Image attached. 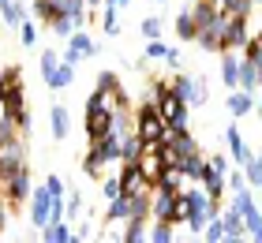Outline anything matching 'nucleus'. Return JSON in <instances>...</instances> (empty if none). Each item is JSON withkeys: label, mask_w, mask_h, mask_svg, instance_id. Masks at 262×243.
<instances>
[{"label": "nucleus", "mask_w": 262, "mask_h": 243, "mask_svg": "<svg viewBox=\"0 0 262 243\" xmlns=\"http://www.w3.org/2000/svg\"><path fill=\"white\" fill-rule=\"evenodd\" d=\"M150 94H154V105H158L161 120H165V124H169V131H191V127H187V105H184L180 97H176V94L169 90V82L154 79Z\"/></svg>", "instance_id": "f257e3e1"}, {"label": "nucleus", "mask_w": 262, "mask_h": 243, "mask_svg": "<svg viewBox=\"0 0 262 243\" xmlns=\"http://www.w3.org/2000/svg\"><path fill=\"white\" fill-rule=\"evenodd\" d=\"M135 135L146 142V146H158V142H165V135H169V124L161 120L158 105H154V97L139 105V113H135Z\"/></svg>", "instance_id": "f03ea898"}, {"label": "nucleus", "mask_w": 262, "mask_h": 243, "mask_svg": "<svg viewBox=\"0 0 262 243\" xmlns=\"http://www.w3.org/2000/svg\"><path fill=\"white\" fill-rule=\"evenodd\" d=\"M0 120H8V124L15 131H23V135L30 131V113H27V101H23V79L8 82L4 101H0Z\"/></svg>", "instance_id": "7ed1b4c3"}, {"label": "nucleus", "mask_w": 262, "mask_h": 243, "mask_svg": "<svg viewBox=\"0 0 262 243\" xmlns=\"http://www.w3.org/2000/svg\"><path fill=\"white\" fill-rule=\"evenodd\" d=\"M30 221L45 228L49 221H64V198H56V194H49L45 187L30 191Z\"/></svg>", "instance_id": "20e7f679"}, {"label": "nucleus", "mask_w": 262, "mask_h": 243, "mask_svg": "<svg viewBox=\"0 0 262 243\" xmlns=\"http://www.w3.org/2000/svg\"><path fill=\"white\" fill-rule=\"evenodd\" d=\"M0 194H4L11 206L30 198V172H27V165H19V168H11V172L0 176Z\"/></svg>", "instance_id": "39448f33"}, {"label": "nucleus", "mask_w": 262, "mask_h": 243, "mask_svg": "<svg viewBox=\"0 0 262 243\" xmlns=\"http://www.w3.org/2000/svg\"><path fill=\"white\" fill-rule=\"evenodd\" d=\"M90 157L98 161L101 168H109V161H120V135L109 127L105 135H98V139H90Z\"/></svg>", "instance_id": "423d86ee"}, {"label": "nucleus", "mask_w": 262, "mask_h": 243, "mask_svg": "<svg viewBox=\"0 0 262 243\" xmlns=\"http://www.w3.org/2000/svg\"><path fill=\"white\" fill-rule=\"evenodd\" d=\"M176 97H180V101L187 105V108H191V105H202V101H206V79H187V75H176L172 79V86H169Z\"/></svg>", "instance_id": "0eeeda50"}, {"label": "nucleus", "mask_w": 262, "mask_h": 243, "mask_svg": "<svg viewBox=\"0 0 262 243\" xmlns=\"http://www.w3.org/2000/svg\"><path fill=\"white\" fill-rule=\"evenodd\" d=\"M19 165H27V142L19 135H4L0 139V176L19 168Z\"/></svg>", "instance_id": "6e6552de"}, {"label": "nucleus", "mask_w": 262, "mask_h": 243, "mask_svg": "<svg viewBox=\"0 0 262 243\" xmlns=\"http://www.w3.org/2000/svg\"><path fill=\"white\" fill-rule=\"evenodd\" d=\"M94 49H98V45H94V38H90V34L75 30V34H71V38H68V53H64L60 60H68V64H79V60L94 56Z\"/></svg>", "instance_id": "1a4fd4ad"}, {"label": "nucleus", "mask_w": 262, "mask_h": 243, "mask_svg": "<svg viewBox=\"0 0 262 243\" xmlns=\"http://www.w3.org/2000/svg\"><path fill=\"white\" fill-rule=\"evenodd\" d=\"M180 191H165V187H150V217L154 221H169L172 213V202Z\"/></svg>", "instance_id": "9d476101"}, {"label": "nucleus", "mask_w": 262, "mask_h": 243, "mask_svg": "<svg viewBox=\"0 0 262 243\" xmlns=\"http://www.w3.org/2000/svg\"><path fill=\"white\" fill-rule=\"evenodd\" d=\"M251 30H247V15H229L225 23V49H244Z\"/></svg>", "instance_id": "9b49d317"}, {"label": "nucleus", "mask_w": 262, "mask_h": 243, "mask_svg": "<svg viewBox=\"0 0 262 243\" xmlns=\"http://www.w3.org/2000/svg\"><path fill=\"white\" fill-rule=\"evenodd\" d=\"M150 180L139 172V165H124V172H120V191L124 194H150Z\"/></svg>", "instance_id": "f8f14e48"}, {"label": "nucleus", "mask_w": 262, "mask_h": 243, "mask_svg": "<svg viewBox=\"0 0 262 243\" xmlns=\"http://www.w3.org/2000/svg\"><path fill=\"white\" fill-rule=\"evenodd\" d=\"M135 202H139V194H116V198L109 202V210H105V221H109V225L127 221V217L135 213Z\"/></svg>", "instance_id": "ddd939ff"}, {"label": "nucleus", "mask_w": 262, "mask_h": 243, "mask_svg": "<svg viewBox=\"0 0 262 243\" xmlns=\"http://www.w3.org/2000/svg\"><path fill=\"white\" fill-rule=\"evenodd\" d=\"M221 82L229 90H240V56H236V49H221Z\"/></svg>", "instance_id": "4468645a"}, {"label": "nucleus", "mask_w": 262, "mask_h": 243, "mask_svg": "<svg viewBox=\"0 0 262 243\" xmlns=\"http://www.w3.org/2000/svg\"><path fill=\"white\" fill-rule=\"evenodd\" d=\"M206 157H202L199 150H191V153H184L180 157V172H184V180H191V184H199L202 176H206Z\"/></svg>", "instance_id": "2eb2a0df"}, {"label": "nucleus", "mask_w": 262, "mask_h": 243, "mask_svg": "<svg viewBox=\"0 0 262 243\" xmlns=\"http://www.w3.org/2000/svg\"><path fill=\"white\" fill-rule=\"evenodd\" d=\"M225 142H229V153L236 157V165H247L251 161V150H247V142H244V135H240V127L236 124H229V131H225Z\"/></svg>", "instance_id": "dca6fc26"}, {"label": "nucleus", "mask_w": 262, "mask_h": 243, "mask_svg": "<svg viewBox=\"0 0 262 243\" xmlns=\"http://www.w3.org/2000/svg\"><path fill=\"white\" fill-rule=\"evenodd\" d=\"M135 165H139V172L146 176L150 184H154V180H158V176L165 172V165H161V157H158V146H146V150H142V157H139Z\"/></svg>", "instance_id": "f3484780"}, {"label": "nucleus", "mask_w": 262, "mask_h": 243, "mask_svg": "<svg viewBox=\"0 0 262 243\" xmlns=\"http://www.w3.org/2000/svg\"><path fill=\"white\" fill-rule=\"evenodd\" d=\"M49 131H53L56 142L68 139V131H71V113H68L64 105H53V108H49Z\"/></svg>", "instance_id": "a211bd4d"}, {"label": "nucleus", "mask_w": 262, "mask_h": 243, "mask_svg": "<svg viewBox=\"0 0 262 243\" xmlns=\"http://www.w3.org/2000/svg\"><path fill=\"white\" fill-rule=\"evenodd\" d=\"M142 150H146V142H142V139L135 135V131L120 139V161H124V165H135L139 157H142Z\"/></svg>", "instance_id": "6ab92c4d"}, {"label": "nucleus", "mask_w": 262, "mask_h": 243, "mask_svg": "<svg viewBox=\"0 0 262 243\" xmlns=\"http://www.w3.org/2000/svg\"><path fill=\"white\" fill-rule=\"evenodd\" d=\"M221 225H225V239H247L244 217L236 213V210H221Z\"/></svg>", "instance_id": "aec40b11"}, {"label": "nucleus", "mask_w": 262, "mask_h": 243, "mask_svg": "<svg viewBox=\"0 0 262 243\" xmlns=\"http://www.w3.org/2000/svg\"><path fill=\"white\" fill-rule=\"evenodd\" d=\"M49 90H64V86H71V82H75V64H68V60H60V68L53 71L49 79Z\"/></svg>", "instance_id": "412c9836"}, {"label": "nucleus", "mask_w": 262, "mask_h": 243, "mask_svg": "<svg viewBox=\"0 0 262 243\" xmlns=\"http://www.w3.org/2000/svg\"><path fill=\"white\" fill-rule=\"evenodd\" d=\"M199 187L210 194V198H225V172H213V168H206V176L199 180Z\"/></svg>", "instance_id": "4be33fe9"}, {"label": "nucleus", "mask_w": 262, "mask_h": 243, "mask_svg": "<svg viewBox=\"0 0 262 243\" xmlns=\"http://www.w3.org/2000/svg\"><path fill=\"white\" fill-rule=\"evenodd\" d=\"M251 105H255V97L247 90H229V113L232 116H247V113H251Z\"/></svg>", "instance_id": "5701e85b"}, {"label": "nucleus", "mask_w": 262, "mask_h": 243, "mask_svg": "<svg viewBox=\"0 0 262 243\" xmlns=\"http://www.w3.org/2000/svg\"><path fill=\"white\" fill-rule=\"evenodd\" d=\"M240 217H244V232H247V239H262V213H258V206H247Z\"/></svg>", "instance_id": "b1692460"}, {"label": "nucleus", "mask_w": 262, "mask_h": 243, "mask_svg": "<svg viewBox=\"0 0 262 243\" xmlns=\"http://www.w3.org/2000/svg\"><path fill=\"white\" fill-rule=\"evenodd\" d=\"M41 239L45 243H71V228L64 221H49V225L41 228Z\"/></svg>", "instance_id": "393cba45"}, {"label": "nucleus", "mask_w": 262, "mask_h": 243, "mask_svg": "<svg viewBox=\"0 0 262 243\" xmlns=\"http://www.w3.org/2000/svg\"><path fill=\"white\" fill-rule=\"evenodd\" d=\"M187 11H191V19H195V27L202 30V27H206V23H210L213 15H217V4H210V0H195V4H191V8H187Z\"/></svg>", "instance_id": "a878e982"}, {"label": "nucleus", "mask_w": 262, "mask_h": 243, "mask_svg": "<svg viewBox=\"0 0 262 243\" xmlns=\"http://www.w3.org/2000/svg\"><path fill=\"white\" fill-rule=\"evenodd\" d=\"M34 15H38L45 27H53V23L60 19V4H56V0H34Z\"/></svg>", "instance_id": "bb28decb"}, {"label": "nucleus", "mask_w": 262, "mask_h": 243, "mask_svg": "<svg viewBox=\"0 0 262 243\" xmlns=\"http://www.w3.org/2000/svg\"><path fill=\"white\" fill-rule=\"evenodd\" d=\"M187 217H191V202H187V194L180 191L176 194V202H172V213H169V225H187Z\"/></svg>", "instance_id": "cd10ccee"}, {"label": "nucleus", "mask_w": 262, "mask_h": 243, "mask_svg": "<svg viewBox=\"0 0 262 243\" xmlns=\"http://www.w3.org/2000/svg\"><path fill=\"white\" fill-rule=\"evenodd\" d=\"M195 34H199V27H195L191 11H180V15H176V38L180 41H195Z\"/></svg>", "instance_id": "c85d7f7f"}, {"label": "nucleus", "mask_w": 262, "mask_h": 243, "mask_svg": "<svg viewBox=\"0 0 262 243\" xmlns=\"http://www.w3.org/2000/svg\"><path fill=\"white\" fill-rule=\"evenodd\" d=\"M154 187H165V191H184V172L180 168H165V172L154 180Z\"/></svg>", "instance_id": "c756f323"}, {"label": "nucleus", "mask_w": 262, "mask_h": 243, "mask_svg": "<svg viewBox=\"0 0 262 243\" xmlns=\"http://www.w3.org/2000/svg\"><path fill=\"white\" fill-rule=\"evenodd\" d=\"M120 239L124 243H142L146 239V217H127V232Z\"/></svg>", "instance_id": "7c9ffc66"}, {"label": "nucleus", "mask_w": 262, "mask_h": 243, "mask_svg": "<svg viewBox=\"0 0 262 243\" xmlns=\"http://www.w3.org/2000/svg\"><path fill=\"white\" fill-rule=\"evenodd\" d=\"M60 4V15L75 19V23H86V0H56Z\"/></svg>", "instance_id": "2f4dec72"}, {"label": "nucleus", "mask_w": 262, "mask_h": 243, "mask_svg": "<svg viewBox=\"0 0 262 243\" xmlns=\"http://www.w3.org/2000/svg\"><path fill=\"white\" fill-rule=\"evenodd\" d=\"M101 8H105V11H101V30L109 34V38H116V34H120V19H116V11H120V8H113L109 0H105Z\"/></svg>", "instance_id": "473e14b6"}, {"label": "nucleus", "mask_w": 262, "mask_h": 243, "mask_svg": "<svg viewBox=\"0 0 262 243\" xmlns=\"http://www.w3.org/2000/svg\"><path fill=\"white\" fill-rule=\"evenodd\" d=\"M244 180H247V187H262V153L258 157L251 153V161L244 165Z\"/></svg>", "instance_id": "72a5a7b5"}, {"label": "nucleus", "mask_w": 262, "mask_h": 243, "mask_svg": "<svg viewBox=\"0 0 262 243\" xmlns=\"http://www.w3.org/2000/svg\"><path fill=\"white\" fill-rule=\"evenodd\" d=\"M0 19H4V23H11V27H19V23L27 19V8H23L19 0H8V4L0 8Z\"/></svg>", "instance_id": "f704fd0d"}, {"label": "nucleus", "mask_w": 262, "mask_h": 243, "mask_svg": "<svg viewBox=\"0 0 262 243\" xmlns=\"http://www.w3.org/2000/svg\"><path fill=\"white\" fill-rule=\"evenodd\" d=\"M221 11H225V15H251V0H221V4H217Z\"/></svg>", "instance_id": "c9c22d12"}, {"label": "nucleus", "mask_w": 262, "mask_h": 243, "mask_svg": "<svg viewBox=\"0 0 262 243\" xmlns=\"http://www.w3.org/2000/svg\"><path fill=\"white\" fill-rule=\"evenodd\" d=\"M199 236H202V239H210V243H221V239H225V225H221V217H210L206 228H202Z\"/></svg>", "instance_id": "e433bc0d"}, {"label": "nucleus", "mask_w": 262, "mask_h": 243, "mask_svg": "<svg viewBox=\"0 0 262 243\" xmlns=\"http://www.w3.org/2000/svg\"><path fill=\"white\" fill-rule=\"evenodd\" d=\"M142 38H146V41H154V38H161V30H165V23L158 19V15H146V19H142Z\"/></svg>", "instance_id": "4c0bfd02"}, {"label": "nucleus", "mask_w": 262, "mask_h": 243, "mask_svg": "<svg viewBox=\"0 0 262 243\" xmlns=\"http://www.w3.org/2000/svg\"><path fill=\"white\" fill-rule=\"evenodd\" d=\"M56 68H60V56H56L53 49H45V53H41V60H38V71H41V79H49Z\"/></svg>", "instance_id": "58836bf2"}, {"label": "nucleus", "mask_w": 262, "mask_h": 243, "mask_svg": "<svg viewBox=\"0 0 262 243\" xmlns=\"http://www.w3.org/2000/svg\"><path fill=\"white\" fill-rule=\"evenodd\" d=\"M146 239H154V243H172V225L169 221H154V232H146Z\"/></svg>", "instance_id": "ea45409f"}, {"label": "nucleus", "mask_w": 262, "mask_h": 243, "mask_svg": "<svg viewBox=\"0 0 262 243\" xmlns=\"http://www.w3.org/2000/svg\"><path fill=\"white\" fill-rule=\"evenodd\" d=\"M75 27H82V23L68 19V15H60V19L53 23V34H60V38H71V34H75Z\"/></svg>", "instance_id": "a19ab883"}, {"label": "nucleus", "mask_w": 262, "mask_h": 243, "mask_svg": "<svg viewBox=\"0 0 262 243\" xmlns=\"http://www.w3.org/2000/svg\"><path fill=\"white\" fill-rule=\"evenodd\" d=\"M101 194H105V202H113L116 194H124V191H120V176H109V180H105V184H101Z\"/></svg>", "instance_id": "79ce46f5"}, {"label": "nucleus", "mask_w": 262, "mask_h": 243, "mask_svg": "<svg viewBox=\"0 0 262 243\" xmlns=\"http://www.w3.org/2000/svg\"><path fill=\"white\" fill-rule=\"evenodd\" d=\"M79 213H82V198L71 194V198L64 202V217H68V221H79Z\"/></svg>", "instance_id": "37998d69"}, {"label": "nucleus", "mask_w": 262, "mask_h": 243, "mask_svg": "<svg viewBox=\"0 0 262 243\" xmlns=\"http://www.w3.org/2000/svg\"><path fill=\"white\" fill-rule=\"evenodd\" d=\"M19 38H23V45H34V41H38V27L23 19V23H19Z\"/></svg>", "instance_id": "c03bdc74"}, {"label": "nucleus", "mask_w": 262, "mask_h": 243, "mask_svg": "<svg viewBox=\"0 0 262 243\" xmlns=\"http://www.w3.org/2000/svg\"><path fill=\"white\" fill-rule=\"evenodd\" d=\"M116 86H120V79H116L113 71H101V75H98V90H101V94H109V90H116Z\"/></svg>", "instance_id": "a18cd8bd"}, {"label": "nucleus", "mask_w": 262, "mask_h": 243, "mask_svg": "<svg viewBox=\"0 0 262 243\" xmlns=\"http://www.w3.org/2000/svg\"><path fill=\"white\" fill-rule=\"evenodd\" d=\"M165 49H169V45H165L161 38H154V41H146V56L150 60H165Z\"/></svg>", "instance_id": "49530a36"}, {"label": "nucleus", "mask_w": 262, "mask_h": 243, "mask_svg": "<svg viewBox=\"0 0 262 243\" xmlns=\"http://www.w3.org/2000/svg\"><path fill=\"white\" fill-rule=\"evenodd\" d=\"M101 172H105V168H101L98 161H94V157H90V153H86V157H82V176H101Z\"/></svg>", "instance_id": "de8ad7c7"}, {"label": "nucleus", "mask_w": 262, "mask_h": 243, "mask_svg": "<svg viewBox=\"0 0 262 243\" xmlns=\"http://www.w3.org/2000/svg\"><path fill=\"white\" fill-rule=\"evenodd\" d=\"M161 64H169V71H180V49H165Z\"/></svg>", "instance_id": "09e8293b"}, {"label": "nucleus", "mask_w": 262, "mask_h": 243, "mask_svg": "<svg viewBox=\"0 0 262 243\" xmlns=\"http://www.w3.org/2000/svg\"><path fill=\"white\" fill-rule=\"evenodd\" d=\"M45 191L56 194V198H64V184H60V176H49V180H45Z\"/></svg>", "instance_id": "8fccbe9b"}, {"label": "nucleus", "mask_w": 262, "mask_h": 243, "mask_svg": "<svg viewBox=\"0 0 262 243\" xmlns=\"http://www.w3.org/2000/svg\"><path fill=\"white\" fill-rule=\"evenodd\" d=\"M206 165L213 168V172H229V157H221V153H217V157H210Z\"/></svg>", "instance_id": "3c124183"}, {"label": "nucleus", "mask_w": 262, "mask_h": 243, "mask_svg": "<svg viewBox=\"0 0 262 243\" xmlns=\"http://www.w3.org/2000/svg\"><path fill=\"white\" fill-rule=\"evenodd\" d=\"M8 210H11V202L0 194V232H4V225H8Z\"/></svg>", "instance_id": "603ef678"}, {"label": "nucleus", "mask_w": 262, "mask_h": 243, "mask_svg": "<svg viewBox=\"0 0 262 243\" xmlns=\"http://www.w3.org/2000/svg\"><path fill=\"white\" fill-rule=\"evenodd\" d=\"M251 113L258 116V124H262V101H258V105H251Z\"/></svg>", "instance_id": "864d4df0"}, {"label": "nucleus", "mask_w": 262, "mask_h": 243, "mask_svg": "<svg viewBox=\"0 0 262 243\" xmlns=\"http://www.w3.org/2000/svg\"><path fill=\"white\" fill-rule=\"evenodd\" d=\"M86 4H90V8H101V4H105V0H86Z\"/></svg>", "instance_id": "5fc2aeb1"}, {"label": "nucleus", "mask_w": 262, "mask_h": 243, "mask_svg": "<svg viewBox=\"0 0 262 243\" xmlns=\"http://www.w3.org/2000/svg\"><path fill=\"white\" fill-rule=\"evenodd\" d=\"M255 41H262V30H258V38H255Z\"/></svg>", "instance_id": "6e6d98bb"}, {"label": "nucleus", "mask_w": 262, "mask_h": 243, "mask_svg": "<svg viewBox=\"0 0 262 243\" xmlns=\"http://www.w3.org/2000/svg\"><path fill=\"white\" fill-rule=\"evenodd\" d=\"M210 4H221V0H210Z\"/></svg>", "instance_id": "4d7b16f0"}, {"label": "nucleus", "mask_w": 262, "mask_h": 243, "mask_svg": "<svg viewBox=\"0 0 262 243\" xmlns=\"http://www.w3.org/2000/svg\"><path fill=\"white\" fill-rule=\"evenodd\" d=\"M251 4H262V0H251Z\"/></svg>", "instance_id": "13d9d810"}, {"label": "nucleus", "mask_w": 262, "mask_h": 243, "mask_svg": "<svg viewBox=\"0 0 262 243\" xmlns=\"http://www.w3.org/2000/svg\"><path fill=\"white\" fill-rule=\"evenodd\" d=\"M161 4H165V0H161Z\"/></svg>", "instance_id": "bf43d9fd"}]
</instances>
